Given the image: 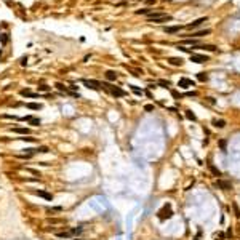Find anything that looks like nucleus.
I'll return each instance as SVG.
<instances>
[{
    "mask_svg": "<svg viewBox=\"0 0 240 240\" xmlns=\"http://www.w3.org/2000/svg\"><path fill=\"white\" fill-rule=\"evenodd\" d=\"M171 19L173 18L167 13H149L147 15V21H151V23H167Z\"/></svg>",
    "mask_w": 240,
    "mask_h": 240,
    "instance_id": "1",
    "label": "nucleus"
},
{
    "mask_svg": "<svg viewBox=\"0 0 240 240\" xmlns=\"http://www.w3.org/2000/svg\"><path fill=\"white\" fill-rule=\"evenodd\" d=\"M11 131H13V133H19V134H24V136H27V134L30 133V130H29V128H19V126H18V128H13Z\"/></svg>",
    "mask_w": 240,
    "mask_h": 240,
    "instance_id": "11",
    "label": "nucleus"
},
{
    "mask_svg": "<svg viewBox=\"0 0 240 240\" xmlns=\"http://www.w3.org/2000/svg\"><path fill=\"white\" fill-rule=\"evenodd\" d=\"M203 104H207V106H215L216 101H215V98H210V96H208V98L203 99Z\"/></svg>",
    "mask_w": 240,
    "mask_h": 240,
    "instance_id": "19",
    "label": "nucleus"
},
{
    "mask_svg": "<svg viewBox=\"0 0 240 240\" xmlns=\"http://www.w3.org/2000/svg\"><path fill=\"white\" fill-rule=\"evenodd\" d=\"M8 40H10V35H8V34H2V35H0V42H2V45H7Z\"/></svg>",
    "mask_w": 240,
    "mask_h": 240,
    "instance_id": "21",
    "label": "nucleus"
},
{
    "mask_svg": "<svg viewBox=\"0 0 240 240\" xmlns=\"http://www.w3.org/2000/svg\"><path fill=\"white\" fill-rule=\"evenodd\" d=\"M179 26H171V27H165V32L167 34H176V32H179Z\"/></svg>",
    "mask_w": 240,
    "mask_h": 240,
    "instance_id": "17",
    "label": "nucleus"
},
{
    "mask_svg": "<svg viewBox=\"0 0 240 240\" xmlns=\"http://www.w3.org/2000/svg\"><path fill=\"white\" fill-rule=\"evenodd\" d=\"M34 152H38V154H46V152H48V147H46V146H40V147H37V149H34Z\"/></svg>",
    "mask_w": 240,
    "mask_h": 240,
    "instance_id": "23",
    "label": "nucleus"
},
{
    "mask_svg": "<svg viewBox=\"0 0 240 240\" xmlns=\"http://www.w3.org/2000/svg\"><path fill=\"white\" fill-rule=\"evenodd\" d=\"M144 111H146V112H152V111H154V106H152V104H146V106H144Z\"/></svg>",
    "mask_w": 240,
    "mask_h": 240,
    "instance_id": "32",
    "label": "nucleus"
},
{
    "mask_svg": "<svg viewBox=\"0 0 240 240\" xmlns=\"http://www.w3.org/2000/svg\"><path fill=\"white\" fill-rule=\"evenodd\" d=\"M216 186L219 187V189H222V190H230V189H232V182H230V181H224V179H218L216 181Z\"/></svg>",
    "mask_w": 240,
    "mask_h": 240,
    "instance_id": "5",
    "label": "nucleus"
},
{
    "mask_svg": "<svg viewBox=\"0 0 240 240\" xmlns=\"http://www.w3.org/2000/svg\"><path fill=\"white\" fill-rule=\"evenodd\" d=\"M159 85L163 86V88H170V86H171V83H170L168 80H159Z\"/></svg>",
    "mask_w": 240,
    "mask_h": 240,
    "instance_id": "27",
    "label": "nucleus"
},
{
    "mask_svg": "<svg viewBox=\"0 0 240 240\" xmlns=\"http://www.w3.org/2000/svg\"><path fill=\"white\" fill-rule=\"evenodd\" d=\"M207 19H208V18H207V16H205V18H199V19H195V21H194V23H190V24H187V26H186V27H187V29H189V30H190V29H197V27H199V26H200V24H202V23H205V21H207Z\"/></svg>",
    "mask_w": 240,
    "mask_h": 240,
    "instance_id": "8",
    "label": "nucleus"
},
{
    "mask_svg": "<svg viewBox=\"0 0 240 240\" xmlns=\"http://www.w3.org/2000/svg\"><path fill=\"white\" fill-rule=\"evenodd\" d=\"M208 34H211V30H210V29H205V30H199V32H194V34H192V37H195V38H199V37H203V35H208Z\"/></svg>",
    "mask_w": 240,
    "mask_h": 240,
    "instance_id": "12",
    "label": "nucleus"
},
{
    "mask_svg": "<svg viewBox=\"0 0 240 240\" xmlns=\"http://www.w3.org/2000/svg\"><path fill=\"white\" fill-rule=\"evenodd\" d=\"M82 83H83L86 88H90V90H94V91L101 90V82H98V80H86V78H83Z\"/></svg>",
    "mask_w": 240,
    "mask_h": 240,
    "instance_id": "4",
    "label": "nucleus"
},
{
    "mask_svg": "<svg viewBox=\"0 0 240 240\" xmlns=\"http://www.w3.org/2000/svg\"><path fill=\"white\" fill-rule=\"evenodd\" d=\"M38 91H50V86L48 85H40L38 86Z\"/></svg>",
    "mask_w": 240,
    "mask_h": 240,
    "instance_id": "33",
    "label": "nucleus"
},
{
    "mask_svg": "<svg viewBox=\"0 0 240 240\" xmlns=\"http://www.w3.org/2000/svg\"><path fill=\"white\" fill-rule=\"evenodd\" d=\"M202 48H205V50H208V51H216V50H218L215 45H203Z\"/></svg>",
    "mask_w": 240,
    "mask_h": 240,
    "instance_id": "29",
    "label": "nucleus"
},
{
    "mask_svg": "<svg viewBox=\"0 0 240 240\" xmlns=\"http://www.w3.org/2000/svg\"><path fill=\"white\" fill-rule=\"evenodd\" d=\"M106 78L109 82H115L117 80V72H114V71H107L106 72Z\"/></svg>",
    "mask_w": 240,
    "mask_h": 240,
    "instance_id": "14",
    "label": "nucleus"
},
{
    "mask_svg": "<svg viewBox=\"0 0 240 240\" xmlns=\"http://www.w3.org/2000/svg\"><path fill=\"white\" fill-rule=\"evenodd\" d=\"M34 194L38 195V197H43L45 200H51V199H53V195H51L50 192H45V190H34Z\"/></svg>",
    "mask_w": 240,
    "mask_h": 240,
    "instance_id": "9",
    "label": "nucleus"
},
{
    "mask_svg": "<svg viewBox=\"0 0 240 240\" xmlns=\"http://www.w3.org/2000/svg\"><path fill=\"white\" fill-rule=\"evenodd\" d=\"M178 86H181V88H189V86H194V82H192L190 78L182 77V78H179V82H178Z\"/></svg>",
    "mask_w": 240,
    "mask_h": 240,
    "instance_id": "7",
    "label": "nucleus"
},
{
    "mask_svg": "<svg viewBox=\"0 0 240 240\" xmlns=\"http://www.w3.org/2000/svg\"><path fill=\"white\" fill-rule=\"evenodd\" d=\"M136 13H138V15H149L151 10H149V8H144V10H138Z\"/></svg>",
    "mask_w": 240,
    "mask_h": 240,
    "instance_id": "30",
    "label": "nucleus"
},
{
    "mask_svg": "<svg viewBox=\"0 0 240 240\" xmlns=\"http://www.w3.org/2000/svg\"><path fill=\"white\" fill-rule=\"evenodd\" d=\"M211 123L215 125L216 128H224V126H226V120H222V119H219V120H218V119H213Z\"/></svg>",
    "mask_w": 240,
    "mask_h": 240,
    "instance_id": "13",
    "label": "nucleus"
},
{
    "mask_svg": "<svg viewBox=\"0 0 240 240\" xmlns=\"http://www.w3.org/2000/svg\"><path fill=\"white\" fill-rule=\"evenodd\" d=\"M232 207H234V211H235V216H237V218H240V210H238V207H237V203H232Z\"/></svg>",
    "mask_w": 240,
    "mask_h": 240,
    "instance_id": "31",
    "label": "nucleus"
},
{
    "mask_svg": "<svg viewBox=\"0 0 240 240\" xmlns=\"http://www.w3.org/2000/svg\"><path fill=\"white\" fill-rule=\"evenodd\" d=\"M101 86L104 90L107 91V93H111L112 96H115V98H122V96H125L126 93L122 88H119V86H114V85H111V83H107V82H103L101 83Z\"/></svg>",
    "mask_w": 240,
    "mask_h": 240,
    "instance_id": "2",
    "label": "nucleus"
},
{
    "mask_svg": "<svg viewBox=\"0 0 240 240\" xmlns=\"http://www.w3.org/2000/svg\"><path fill=\"white\" fill-rule=\"evenodd\" d=\"M56 237H58V238H69V237H72V234H71V230H67V232H59V234H56Z\"/></svg>",
    "mask_w": 240,
    "mask_h": 240,
    "instance_id": "18",
    "label": "nucleus"
},
{
    "mask_svg": "<svg viewBox=\"0 0 240 240\" xmlns=\"http://www.w3.org/2000/svg\"><path fill=\"white\" fill-rule=\"evenodd\" d=\"M178 50H181V51H186V53H189V55H192V51L189 50V48H186V46H178Z\"/></svg>",
    "mask_w": 240,
    "mask_h": 240,
    "instance_id": "35",
    "label": "nucleus"
},
{
    "mask_svg": "<svg viewBox=\"0 0 240 240\" xmlns=\"http://www.w3.org/2000/svg\"><path fill=\"white\" fill-rule=\"evenodd\" d=\"M168 63L171 64V66H182L184 59L182 58H168Z\"/></svg>",
    "mask_w": 240,
    "mask_h": 240,
    "instance_id": "10",
    "label": "nucleus"
},
{
    "mask_svg": "<svg viewBox=\"0 0 240 240\" xmlns=\"http://www.w3.org/2000/svg\"><path fill=\"white\" fill-rule=\"evenodd\" d=\"M19 139H21V141H27V142H35V139H34V138H26L24 136V138H19Z\"/></svg>",
    "mask_w": 240,
    "mask_h": 240,
    "instance_id": "36",
    "label": "nucleus"
},
{
    "mask_svg": "<svg viewBox=\"0 0 240 240\" xmlns=\"http://www.w3.org/2000/svg\"><path fill=\"white\" fill-rule=\"evenodd\" d=\"M157 215H159V218L162 221H165V219H170V218L173 216V210H171V205H163V208L162 210H160L159 213H157Z\"/></svg>",
    "mask_w": 240,
    "mask_h": 240,
    "instance_id": "3",
    "label": "nucleus"
},
{
    "mask_svg": "<svg viewBox=\"0 0 240 240\" xmlns=\"http://www.w3.org/2000/svg\"><path fill=\"white\" fill-rule=\"evenodd\" d=\"M128 86H130V88L133 90V93H136V94H139V96L142 94V90H141V88H138L136 85H128Z\"/></svg>",
    "mask_w": 240,
    "mask_h": 240,
    "instance_id": "25",
    "label": "nucleus"
},
{
    "mask_svg": "<svg viewBox=\"0 0 240 240\" xmlns=\"http://www.w3.org/2000/svg\"><path fill=\"white\" fill-rule=\"evenodd\" d=\"M82 232V227H77V229H71V234L72 235H77V234H80Z\"/></svg>",
    "mask_w": 240,
    "mask_h": 240,
    "instance_id": "34",
    "label": "nucleus"
},
{
    "mask_svg": "<svg viewBox=\"0 0 240 240\" xmlns=\"http://www.w3.org/2000/svg\"><path fill=\"white\" fill-rule=\"evenodd\" d=\"M184 43H187V45H199V38H186Z\"/></svg>",
    "mask_w": 240,
    "mask_h": 240,
    "instance_id": "24",
    "label": "nucleus"
},
{
    "mask_svg": "<svg viewBox=\"0 0 240 240\" xmlns=\"http://www.w3.org/2000/svg\"><path fill=\"white\" fill-rule=\"evenodd\" d=\"M197 78H199L200 82H207V80H208V75H207L205 72H200L199 75H197Z\"/></svg>",
    "mask_w": 240,
    "mask_h": 240,
    "instance_id": "26",
    "label": "nucleus"
},
{
    "mask_svg": "<svg viewBox=\"0 0 240 240\" xmlns=\"http://www.w3.org/2000/svg\"><path fill=\"white\" fill-rule=\"evenodd\" d=\"M210 171H211L213 174H215V176H221V171H219V170H218L216 167H213V165H210Z\"/></svg>",
    "mask_w": 240,
    "mask_h": 240,
    "instance_id": "28",
    "label": "nucleus"
},
{
    "mask_svg": "<svg viewBox=\"0 0 240 240\" xmlns=\"http://www.w3.org/2000/svg\"><path fill=\"white\" fill-rule=\"evenodd\" d=\"M55 86H56V88H58L59 91H64V93H69V86H64L63 83H59V82H58V83H56Z\"/></svg>",
    "mask_w": 240,
    "mask_h": 240,
    "instance_id": "20",
    "label": "nucleus"
},
{
    "mask_svg": "<svg viewBox=\"0 0 240 240\" xmlns=\"http://www.w3.org/2000/svg\"><path fill=\"white\" fill-rule=\"evenodd\" d=\"M27 109H32V111H40L42 109V104H37V103H27L26 104Z\"/></svg>",
    "mask_w": 240,
    "mask_h": 240,
    "instance_id": "16",
    "label": "nucleus"
},
{
    "mask_svg": "<svg viewBox=\"0 0 240 240\" xmlns=\"http://www.w3.org/2000/svg\"><path fill=\"white\" fill-rule=\"evenodd\" d=\"M186 96H197L195 91H189V93H186Z\"/></svg>",
    "mask_w": 240,
    "mask_h": 240,
    "instance_id": "38",
    "label": "nucleus"
},
{
    "mask_svg": "<svg viewBox=\"0 0 240 240\" xmlns=\"http://www.w3.org/2000/svg\"><path fill=\"white\" fill-rule=\"evenodd\" d=\"M0 56H2V50H0Z\"/></svg>",
    "mask_w": 240,
    "mask_h": 240,
    "instance_id": "40",
    "label": "nucleus"
},
{
    "mask_svg": "<svg viewBox=\"0 0 240 240\" xmlns=\"http://www.w3.org/2000/svg\"><path fill=\"white\" fill-rule=\"evenodd\" d=\"M186 117H187L189 120H192V122H195V120H197V117H195V114H194L192 111H186Z\"/></svg>",
    "mask_w": 240,
    "mask_h": 240,
    "instance_id": "22",
    "label": "nucleus"
},
{
    "mask_svg": "<svg viewBox=\"0 0 240 240\" xmlns=\"http://www.w3.org/2000/svg\"><path fill=\"white\" fill-rule=\"evenodd\" d=\"M26 61H27V56H24V58L21 59V64H26Z\"/></svg>",
    "mask_w": 240,
    "mask_h": 240,
    "instance_id": "39",
    "label": "nucleus"
},
{
    "mask_svg": "<svg viewBox=\"0 0 240 240\" xmlns=\"http://www.w3.org/2000/svg\"><path fill=\"white\" fill-rule=\"evenodd\" d=\"M21 94H23V96H27V98H37V96H40L38 93H32V91H29L27 88H26V90H21Z\"/></svg>",
    "mask_w": 240,
    "mask_h": 240,
    "instance_id": "15",
    "label": "nucleus"
},
{
    "mask_svg": "<svg viewBox=\"0 0 240 240\" xmlns=\"http://www.w3.org/2000/svg\"><path fill=\"white\" fill-rule=\"evenodd\" d=\"M190 61H194V63H197V64H203V63H207V61H208V56L192 53V55H190Z\"/></svg>",
    "mask_w": 240,
    "mask_h": 240,
    "instance_id": "6",
    "label": "nucleus"
},
{
    "mask_svg": "<svg viewBox=\"0 0 240 240\" xmlns=\"http://www.w3.org/2000/svg\"><path fill=\"white\" fill-rule=\"evenodd\" d=\"M219 147L226 152V141H224V139H221V141H219Z\"/></svg>",
    "mask_w": 240,
    "mask_h": 240,
    "instance_id": "37",
    "label": "nucleus"
}]
</instances>
